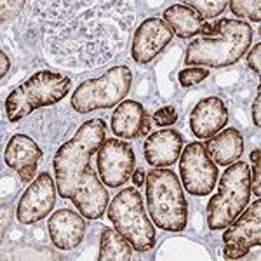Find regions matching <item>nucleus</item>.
Returning <instances> with one entry per match:
<instances>
[{
    "mask_svg": "<svg viewBox=\"0 0 261 261\" xmlns=\"http://www.w3.org/2000/svg\"><path fill=\"white\" fill-rule=\"evenodd\" d=\"M133 84V71L125 65H117L98 79L82 82L71 94V107L79 113H91L112 108L127 96Z\"/></svg>",
    "mask_w": 261,
    "mask_h": 261,
    "instance_id": "obj_7",
    "label": "nucleus"
},
{
    "mask_svg": "<svg viewBox=\"0 0 261 261\" xmlns=\"http://www.w3.org/2000/svg\"><path fill=\"white\" fill-rule=\"evenodd\" d=\"M96 166L105 187L119 188L124 187L133 176L136 155L129 143L110 138L99 146L96 153Z\"/></svg>",
    "mask_w": 261,
    "mask_h": 261,
    "instance_id": "obj_10",
    "label": "nucleus"
},
{
    "mask_svg": "<svg viewBox=\"0 0 261 261\" xmlns=\"http://www.w3.org/2000/svg\"><path fill=\"white\" fill-rule=\"evenodd\" d=\"M0 61H2V66H0V79H6L7 71H9V66H11V61L9 58L6 56V53H0Z\"/></svg>",
    "mask_w": 261,
    "mask_h": 261,
    "instance_id": "obj_30",
    "label": "nucleus"
},
{
    "mask_svg": "<svg viewBox=\"0 0 261 261\" xmlns=\"http://www.w3.org/2000/svg\"><path fill=\"white\" fill-rule=\"evenodd\" d=\"M112 130L122 140H138L148 134L150 115L141 103L134 99H125L117 105L112 115Z\"/></svg>",
    "mask_w": 261,
    "mask_h": 261,
    "instance_id": "obj_17",
    "label": "nucleus"
},
{
    "mask_svg": "<svg viewBox=\"0 0 261 261\" xmlns=\"http://www.w3.org/2000/svg\"><path fill=\"white\" fill-rule=\"evenodd\" d=\"M228 7H230V11L241 19H249V21H254V23H259L261 21L259 0H230Z\"/></svg>",
    "mask_w": 261,
    "mask_h": 261,
    "instance_id": "obj_21",
    "label": "nucleus"
},
{
    "mask_svg": "<svg viewBox=\"0 0 261 261\" xmlns=\"http://www.w3.org/2000/svg\"><path fill=\"white\" fill-rule=\"evenodd\" d=\"M261 151L259 148H256L254 151L251 153V161L254 164V167H252L251 171V193H254L256 197L259 199L261 195Z\"/></svg>",
    "mask_w": 261,
    "mask_h": 261,
    "instance_id": "obj_24",
    "label": "nucleus"
},
{
    "mask_svg": "<svg viewBox=\"0 0 261 261\" xmlns=\"http://www.w3.org/2000/svg\"><path fill=\"white\" fill-rule=\"evenodd\" d=\"M209 77V70L200 68V66H192V68H185L178 73V81L183 87H192L200 84L202 81Z\"/></svg>",
    "mask_w": 261,
    "mask_h": 261,
    "instance_id": "obj_23",
    "label": "nucleus"
},
{
    "mask_svg": "<svg viewBox=\"0 0 261 261\" xmlns=\"http://www.w3.org/2000/svg\"><path fill=\"white\" fill-rule=\"evenodd\" d=\"M223 252L226 259H242L261 244V202H252L225 228Z\"/></svg>",
    "mask_w": 261,
    "mask_h": 261,
    "instance_id": "obj_9",
    "label": "nucleus"
},
{
    "mask_svg": "<svg viewBox=\"0 0 261 261\" xmlns=\"http://www.w3.org/2000/svg\"><path fill=\"white\" fill-rule=\"evenodd\" d=\"M172 33L164 19L148 18L138 27L134 32L133 44H130V56L140 65H148L169 45L172 40Z\"/></svg>",
    "mask_w": 261,
    "mask_h": 261,
    "instance_id": "obj_12",
    "label": "nucleus"
},
{
    "mask_svg": "<svg viewBox=\"0 0 261 261\" xmlns=\"http://www.w3.org/2000/svg\"><path fill=\"white\" fill-rule=\"evenodd\" d=\"M252 28L241 19H214L204 24L200 37L187 45L185 63L223 68L242 60L252 42Z\"/></svg>",
    "mask_w": 261,
    "mask_h": 261,
    "instance_id": "obj_2",
    "label": "nucleus"
},
{
    "mask_svg": "<svg viewBox=\"0 0 261 261\" xmlns=\"http://www.w3.org/2000/svg\"><path fill=\"white\" fill-rule=\"evenodd\" d=\"M133 183H134V187H145V183H146V174H145V171L143 169H136L133 172Z\"/></svg>",
    "mask_w": 261,
    "mask_h": 261,
    "instance_id": "obj_29",
    "label": "nucleus"
},
{
    "mask_svg": "<svg viewBox=\"0 0 261 261\" xmlns=\"http://www.w3.org/2000/svg\"><path fill=\"white\" fill-rule=\"evenodd\" d=\"M226 122H228V108L225 101L214 96L200 99L190 113V129L193 136L199 140L213 138L221 129H225Z\"/></svg>",
    "mask_w": 261,
    "mask_h": 261,
    "instance_id": "obj_15",
    "label": "nucleus"
},
{
    "mask_svg": "<svg viewBox=\"0 0 261 261\" xmlns=\"http://www.w3.org/2000/svg\"><path fill=\"white\" fill-rule=\"evenodd\" d=\"M259 60H261V42H258V44H256L254 47L251 49L249 56H247V65H249V68L254 71L256 75L261 73Z\"/></svg>",
    "mask_w": 261,
    "mask_h": 261,
    "instance_id": "obj_27",
    "label": "nucleus"
},
{
    "mask_svg": "<svg viewBox=\"0 0 261 261\" xmlns=\"http://www.w3.org/2000/svg\"><path fill=\"white\" fill-rule=\"evenodd\" d=\"M185 4L193 7L204 19L216 18V16H220L228 7L226 0H207V2L205 0H190V2H185Z\"/></svg>",
    "mask_w": 261,
    "mask_h": 261,
    "instance_id": "obj_22",
    "label": "nucleus"
},
{
    "mask_svg": "<svg viewBox=\"0 0 261 261\" xmlns=\"http://www.w3.org/2000/svg\"><path fill=\"white\" fill-rule=\"evenodd\" d=\"M86 220L81 213L71 209H60L50 214L47 221V231L50 242L61 251H71L86 237Z\"/></svg>",
    "mask_w": 261,
    "mask_h": 261,
    "instance_id": "obj_14",
    "label": "nucleus"
},
{
    "mask_svg": "<svg viewBox=\"0 0 261 261\" xmlns=\"http://www.w3.org/2000/svg\"><path fill=\"white\" fill-rule=\"evenodd\" d=\"M56 183L53 176L45 172H39L30 187L24 190L16 207V218L21 225H33V223L47 218L56 204Z\"/></svg>",
    "mask_w": 261,
    "mask_h": 261,
    "instance_id": "obj_11",
    "label": "nucleus"
},
{
    "mask_svg": "<svg viewBox=\"0 0 261 261\" xmlns=\"http://www.w3.org/2000/svg\"><path fill=\"white\" fill-rule=\"evenodd\" d=\"M107 216L113 223V228L127 239L134 251L146 252L155 247V225L145 213L141 193L134 187L124 188L113 197L107 207Z\"/></svg>",
    "mask_w": 261,
    "mask_h": 261,
    "instance_id": "obj_5",
    "label": "nucleus"
},
{
    "mask_svg": "<svg viewBox=\"0 0 261 261\" xmlns=\"http://www.w3.org/2000/svg\"><path fill=\"white\" fill-rule=\"evenodd\" d=\"M162 19L179 39H190L193 35H199L205 24V19L188 4H172L164 11Z\"/></svg>",
    "mask_w": 261,
    "mask_h": 261,
    "instance_id": "obj_19",
    "label": "nucleus"
},
{
    "mask_svg": "<svg viewBox=\"0 0 261 261\" xmlns=\"http://www.w3.org/2000/svg\"><path fill=\"white\" fill-rule=\"evenodd\" d=\"M179 176L183 188L190 195L205 197L214 190L220 171H218L216 162L205 150L204 143H190L181 151Z\"/></svg>",
    "mask_w": 261,
    "mask_h": 261,
    "instance_id": "obj_8",
    "label": "nucleus"
},
{
    "mask_svg": "<svg viewBox=\"0 0 261 261\" xmlns=\"http://www.w3.org/2000/svg\"><path fill=\"white\" fill-rule=\"evenodd\" d=\"M251 199V169L246 162H233L220 179L218 193L207 202V225L225 230L247 207Z\"/></svg>",
    "mask_w": 261,
    "mask_h": 261,
    "instance_id": "obj_6",
    "label": "nucleus"
},
{
    "mask_svg": "<svg viewBox=\"0 0 261 261\" xmlns=\"http://www.w3.org/2000/svg\"><path fill=\"white\" fill-rule=\"evenodd\" d=\"M24 2H2V21L14 19L16 14L23 9Z\"/></svg>",
    "mask_w": 261,
    "mask_h": 261,
    "instance_id": "obj_26",
    "label": "nucleus"
},
{
    "mask_svg": "<svg viewBox=\"0 0 261 261\" xmlns=\"http://www.w3.org/2000/svg\"><path fill=\"white\" fill-rule=\"evenodd\" d=\"M71 89L70 77L42 70L19 84L6 98V115L9 122H19L39 108L60 103Z\"/></svg>",
    "mask_w": 261,
    "mask_h": 261,
    "instance_id": "obj_4",
    "label": "nucleus"
},
{
    "mask_svg": "<svg viewBox=\"0 0 261 261\" xmlns=\"http://www.w3.org/2000/svg\"><path fill=\"white\" fill-rule=\"evenodd\" d=\"M146 207L157 228L183 231L188 225V202L176 172L153 167L146 174Z\"/></svg>",
    "mask_w": 261,
    "mask_h": 261,
    "instance_id": "obj_3",
    "label": "nucleus"
},
{
    "mask_svg": "<svg viewBox=\"0 0 261 261\" xmlns=\"http://www.w3.org/2000/svg\"><path fill=\"white\" fill-rule=\"evenodd\" d=\"M107 140V122L91 119L79 127L75 136L61 145L54 155L53 167L61 199L71 200L87 220H99L110 204L108 190L98 172L92 171L91 157Z\"/></svg>",
    "mask_w": 261,
    "mask_h": 261,
    "instance_id": "obj_1",
    "label": "nucleus"
},
{
    "mask_svg": "<svg viewBox=\"0 0 261 261\" xmlns=\"http://www.w3.org/2000/svg\"><path fill=\"white\" fill-rule=\"evenodd\" d=\"M133 251V246L120 231L103 226L99 237V261H130Z\"/></svg>",
    "mask_w": 261,
    "mask_h": 261,
    "instance_id": "obj_20",
    "label": "nucleus"
},
{
    "mask_svg": "<svg viewBox=\"0 0 261 261\" xmlns=\"http://www.w3.org/2000/svg\"><path fill=\"white\" fill-rule=\"evenodd\" d=\"M207 153L216 162V166L228 167L230 164L237 162L242 157L244 151V138L242 133L233 127L221 129L218 134L209 138L207 143H204Z\"/></svg>",
    "mask_w": 261,
    "mask_h": 261,
    "instance_id": "obj_18",
    "label": "nucleus"
},
{
    "mask_svg": "<svg viewBox=\"0 0 261 261\" xmlns=\"http://www.w3.org/2000/svg\"><path fill=\"white\" fill-rule=\"evenodd\" d=\"M153 119L161 127H169L178 120V112H176L174 107H162L153 113Z\"/></svg>",
    "mask_w": 261,
    "mask_h": 261,
    "instance_id": "obj_25",
    "label": "nucleus"
},
{
    "mask_svg": "<svg viewBox=\"0 0 261 261\" xmlns=\"http://www.w3.org/2000/svg\"><path fill=\"white\" fill-rule=\"evenodd\" d=\"M44 159L40 146L27 134H14L4 150V162L14 172H18L23 183H32L35 179L37 167Z\"/></svg>",
    "mask_w": 261,
    "mask_h": 261,
    "instance_id": "obj_13",
    "label": "nucleus"
},
{
    "mask_svg": "<svg viewBox=\"0 0 261 261\" xmlns=\"http://www.w3.org/2000/svg\"><path fill=\"white\" fill-rule=\"evenodd\" d=\"M183 145V136L178 130H155L145 140L143 155H145V161L151 167H169L179 161Z\"/></svg>",
    "mask_w": 261,
    "mask_h": 261,
    "instance_id": "obj_16",
    "label": "nucleus"
},
{
    "mask_svg": "<svg viewBox=\"0 0 261 261\" xmlns=\"http://www.w3.org/2000/svg\"><path fill=\"white\" fill-rule=\"evenodd\" d=\"M252 122L256 124V127L261 125V91H258L254 103H252Z\"/></svg>",
    "mask_w": 261,
    "mask_h": 261,
    "instance_id": "obj_28",
    "label": "nucleus"
}]
</instances>
